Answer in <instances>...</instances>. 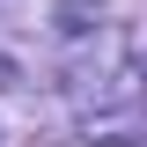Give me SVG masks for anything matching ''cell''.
Wrapping results in <instances>:
<instances>
[{
  "label": "cell",
  "instance_id": "1",
  "mask_svg": "<svg viewBox=\"0 0 147 147\" xmlns=\"http://www.w3.org/2000/svg\"><path fill=\"white\" fill-rule=\"evenodd\" d=\"M132 81H140V96H147V52H140V66H132Z\"/></svg>",
  "mask_w": 147,
  "mask_h": 147
}]
</instances>
